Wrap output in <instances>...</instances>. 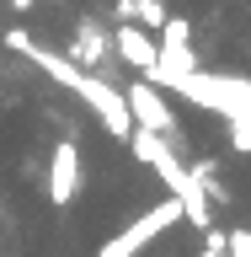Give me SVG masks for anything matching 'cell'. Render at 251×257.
<instances>
[{
  "mask_svg": "<svg viewBox=\"0 0 251 257\" xmlns=\"http://www.w3.org/2000/svg\"><path fill=\"white\" fill-rule=\"evenodd\" d=\"M171 220H182V198H166V204H155V209H150V214H144L139 225H134V230H123V236H112L107 246H102V257H134V252L144 246V241L155 236V230H166Z\"/></svg>",
  "mask_w": 251,
  "mask_h": 257,
  "instance_id": "1",
  "label": "cell"
},
{
  "mask_svg": "<svg viewBox=\"0 0 251 257\" xmlns=\"http://www.w3.org/2000/svg\"><path fill=\"white\" fill-rule=\"evenodd\" d=\"M75 188H80V150H75V140H59L54 145V182H48V198H54V204H70Z\"/></svg>",
  "mask_w": 251,
  "mask_h": 257,
  "instance_id": "2",
  "label": "cell"
},
{
  "mask_svg": "<svg viewBox=\"0 0 251 257\" xmlns=\"http://www.w3.org/2000/svg\"><path fill=\"white\" fill-rule=\"evenodd\" d=\"M128 112H134L144 128H155V134H176L171 107H166V102H160V96L144 86V80H139V86H128Z\"/></svg>",
  "mask_w": 251,
  "mask_h": 257,
  "instance_id": "3",
  "label": "cell"
},
{
  "mask_svg": "<svg viewBox=\"0 0 251 257\" xmlns=\"http://www.w3.org/2000/svg\"><path fill=\"white\" fill-rule=\"evenodd\" d=\"M112 43H118V54H123L134 70H144V75H150V70H155V59H160V54H155V43H150V32H144V27H134V22H123Z\"/></svg>",
  "mask_w": 251,
  "mask_h": 257,
  "instance_id": "4",
  "label": "cell"
},
{
  "mask_svg": "<svg viewBox=\"0 0 251 257\" xmlns=\"http://www.w3.org/2000/svg\"><path fill=\"white\" fill-rule=\"evenodd\" d=\"M230 252H235V257H251V230H230Z\"/></svg>",
  "mask_w": 251,
  "mask_h": 257,
  "instance_id": "5",
  "label": "cell"
}]
</instances>
